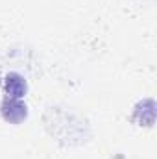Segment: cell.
Listing matches in <instances>:
<instances>
[{
	"mask_svg": "<svg viewBox=\"0 0 157 159\" xmlns=\"http://www.w3.org/2000/svg\"><path fill=\"white\" fill-rule=\"evenodd\" d=\"M2 119L9 124H20L22 120L28 117V107L20 98H9L6 96L2 106H0Z\"/></svg>",
	"mask_w": 157,
	"mask_h": 159,
	"instance_id": "obj_1",
	"label": "cell"
},
{
	"mask_svg": "<svg viewBox=\"0 0 157 159\" xmlns=\"http://www.w3.org/2000/svg\"><path fill=\"white\" fill-rule=\"evenodd\" d=\"M4 89H6V94L9 98H22L26 94V91H28V83L20 74L9 72L4 80Z\"/></svg>",
	"mask_w": 157,
	"mask_h": 159,
	"instance_id": "obj_2",
	"label": "cell"
}]
</instances>
